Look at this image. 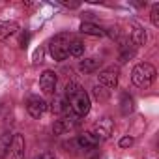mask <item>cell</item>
Returning <instances> with one entry per match:
<instances>
[{"mask_svg":"<svg viewBox=\"0 0 159 159\" xmlns=\"http://www.w3.org/2000/svg\"><path fill=\"white\" fill-rule=\"evenodd\" d=\"M66 101L71 107L73 114H77L79 118L86 116L90 112V96L79 86L77 83H69L66 86Z\"/></svg>","mask_w":159,"mask_h":159,"instance_id":"cell-1","label":"cell"},{"mask_svg":"<svg viewBox=\"0 0 159 159\" xmlns=\"http://www.w3.org/2000/svg\"><path fill=\"white\" fill-rule=\"evenodd\" d=\"M155 75H157L155 73V67L152 64L144 62V64H137L133 67V71H131V81L139 88H150L152 83L155 81Z\"/></svg>","mask_w":159,"mask_h":159,"instance_id":"cell-2","label":"cell"},{"mask_svg":"<svg viewBox=\"0 0 159 159\" xmlns=\"http://www.w3.org/2000/svg\"><path fill=\"white\" fill-rule=\"evenodd\" d=\"M73 36L67 34V32H62V34H56L51 43H49V51H51V56L56 60V62H62L69 56V43H71Z\"/></svg>","mask_w":159,"mask_h":159,"instance_id":"cell-3","label":"cell"},{"mask_svg":"<svg viewBox=\"0 0 159 159\" xmlns=\"http://www.w3.org/2000/svg\"><path fill=\"white\" fill-rule=\"evenodd\" d=\"M79 125V116L77 114H67V116H62L60 120H56L52 124V131L54 135H64V133H69V131H75Z\"/></svg>","mask_w":159,"mask_h":159,"instance_id":"cell-4","label":"cell"},{"mask_svg":"<svg viewBox=\"0 0 159 159\" xmlns=\"http://www.w3.org/2000/svg\"><path fill=\"white\" fill-rule=\"evenodd\" d=\"M6 159H25V137L15 133L10 146H8V153Z\"/></svg>","mask_w":159,"mask_h":159,"instance_id":"cell-5","label":"cell"},{"mask_svg":"<svg viewBox=\"0 0 159 159\" xmlns=\"http://www.w3.org/2000/svg\"><path fill=\"white\" fill-rule=\"evenodd\" d=\"M112 129H114V122L109 118V116H103L99 118L96 124H94V135L99 139V140H105L112 135Z\"/></svg>","mask_w":159,"mask_h":159,"instance_id":"cell-6","label":"cell"},{"mask_svg":"<svg viewBox=\"0 0 159 159\" xmlns=\"http://www.w3.org/2000/svg\"><path fill=\"white\" fill-rule=\"evenodd\" d=\"M98 81H99V86L111 90V88H116L118 84V69L116 67H107L103 69L99 75H98Z\"/></svg>","mask_w":159,"mask_h":159,"instance_id":"cell-7","label":"cell"},{"mask_svg":"<svg viewBox=\"0 0 159 159\" xmlns=\"http://www.w3.org/2000/svg\"><path fill=\"white\" fill-rule=\"evenodd\" d=\"M26 111L32 118H39L43 116V112L47 111V103L39 98V96H30L26 101Z\"/></svg>","mask_w":159,"mask_h":159,"instance_id":"cell-8","label":"cell"},{"mask_svg":"<svg viewBox=\"0 0 159 159\" xmlns=\"http://www.w3.org/2000/svg\"><path fill=\"white\" fill-rule=\"evenodd\" d=\"M39 88H41L43 94H47V96L54 94V88H56V73H54V71L47 69V71L41 73V77H39Z\"/></svg>","mask_w":159,"mask_h":159,"instance_id":"cell-9","label":"cell"},{"mask_svg":"<svg viewBox=\"0 0 159 159\" xmlns=\"http://www.w3.org/2000/svg\"><path fill=\"white\" fill-rule=\"evenodd\" d=\"M77 146L81 148V150H84V152H88V150H94L98 144H99V139L94 135V133H81L77 137Z\"/></svg>","mask_w":159,"mask_h":159,"instance_id":"cell-10","label":"cell"},{"mask_svg":"<svg viewBox=\"0 0 159 159\" xmlns=\"http://www.w3.org/2000/svg\"><path fill=\"white\" fill-rule=\"evenodd\" d=\"M129 41L135 45V47H139V45H144L146 43V32L139 26V25H129Z\"/></svg>","mask_w":159,"mask_h":159,"instance_id":"cell-11","label":"cell"},{"mask_svg":"<svg viewBox=\"0 0 159 159\" xmlns=\"http://www.w3.org/2000/svg\"><path fill=\"white\" fill-rule=\"evenodd\" d=\"M51 111H52L54 114H60V116H67V114H71V112H73V111H71V107L67 105L66 98H56V99L51 103Z\"/></svg>","mask_w":159,"mask_h":159,"instance_id":"cell-12","label":"cell"},{"mask_svg":"<svg viewBox=\"0 0 159 159\" xmlns=\"http://www.w3.org/2000/svg\"><path fill=\"white\" fill-rule=\"evenodd\" d=\"M19 30V25L13 21H0V39H6L10 36H13Z\"/></svg>","mask_w":159,"mask_h":159,"instance_id":"cell-13","label":"cell"},{"mask_svg":"<svg viewBox=\"0 0 159 159\" xmlns=\"http://www.w3.org/2000/svg\"><path fill=\"white\" fill-rule=\"evenodd\" d=\"M133 56H135V45L129 39H124L120 45V62H127Z\"/></svg>","mask_w":159,"mask_h":159,"instance_id":"cell-14","label":"cell"},{"mask_svg":"<svg viewBox=\"0 0 159 159\" xmlns=\"http://www.w3.org/2000/svg\"><path fill=\"white\" fill-rule=\"evenodd\" d=\"M79 30H81L83 34H86V36H94V38H101L105 34L98 25H92V23H83L81 26H79Z\"/></svg>","mask_w":159,"mask_h":159,"instance_id":"cell-15","label":"cell"},{"mask_svg":"<svg viewBox=\"0 0 159 159\" xmlns=\"http://www.w3.org/2000/svg\"><path fill=\"white\" fill-rule=\"evenodd\" d=\"M99 66H101V60H98V58H86V60L81 62V69H83L84 73H92V71H96Z\"/></svg>","mask_w":159,"mask_h":159,"instance_id":"cell-16","label":"cell"},{"mask_svg":"<svg viewBox=\"0 0 159 159\" xmlns=\"http://www.w3.org/2000/svg\"><path fill=\"white\" fill-rule=\"evenodd\" d=\"M83 52H84V45H83V41H79V39H71V43H69V56H83Z\"/></svg>","mask_w":159,"mask_h":159,"instance_id":"cell-17","label":"cell"},{"mask_svg":"<svg viewBox=\"0 0 159 159\" xmlns=\"http://www.w3.org/2000/svg\"><path fill=\"white\" fill-rule=\"evenodd\" d=\"M122 114H129L133 111V99L129 94H122Z\"/></svg>","mask_w":159,"mask_h":159,"instance_id":"cell-18","label":"cell"},{"mask_svg":"<svg viewBox=\"0 0 159 159\" xmlns=\"http://www.w3.org/2000/svg\"><path fill=\"white\" fill-rule=\"evenodd\" d=\"M94 96H96V98H98V99H101V101H105V99H107V98H109V90H107V88H103V86H99V84H98V86H96V88H94Z\"/></svg>","mask_w":159,"mask_h":159,"instance_id":"cell-19","label":"cell"},{"mask_svg":"<svg viewBox=\"0 0 159 159\" xmlns=\"http://www.w3.org/2000/svg\"><path fill=\"white\" fill-rule=\"evenodd\" d=\"M150 19H152V25H153V26H159V4H155V6L152 8Z\"/></svg>","mask_w":159,"mask_h":159,"instance_id":"cell-20","label":"cell"},{"mask_svg":"<svg viewBox=\"0 0 159 159\" xmlns=\"http://www.w3.org/2000/svg\"><path fill=\"white\" fill-rule=\"evenodd\" d=\"M43 62V49L39 47V49H36V52H34V64H41Z\"/></svg>","mask_w":159,"mask_h":159,"instance_id":"cell-21","label":"cell"},{"mask_svg":"<svg viewBox=\"0 0 159 159\" xmlns=\"http://www.w3.org/2000/svg\"><path fill=\"white\" fill-rule=\"evenodd\" d=\"M133 142H135L133 137H124V139L120 140V146H122V148H129V146H133Z\"/></svg>","mask_w":159,"mask_h":159,"instance_id":"cell-22","label":"cell"},{"mask_svg":"<svg viewBox=\"0 0 159 159\" xmlns=\"http://www.w3.org/2000/svg\"><path fill=\"white\" fill-rule=\"evenodd\" d=\"M34 159H58L52 152H43V153H39V155H36Z\"/></svg>","mask_w":159,"mask_h":159,"instance_id":"cell-23","label":"cell"}]
</instances>
